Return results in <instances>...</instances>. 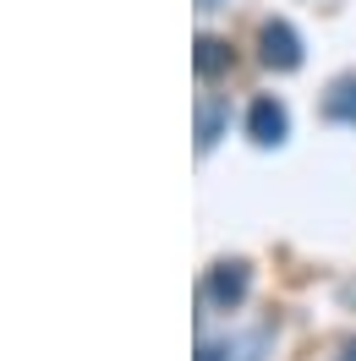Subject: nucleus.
Segmentation results:
<instances>
[{"label":"nucleus","mask_w":356,"mask_h":361,"mask_svg":"<svg viewBox=\"0 0 356 361\" xmlns=\"http://www.w3.org/2000/svg\"><path fill=\"white\" fill-rule=\"evenodd\" d=\"M247 290H252V269L247 263H220V269H208V285H203L214 312H236L247 301Z\"/></svg>","instance_id":"nucleus-1"},{"label":"nucleus","mask_w":356,"mask_h":361,"mask_svg":"<svg viewBox=\"0 0 356 361\" xmlns=\"http://www.w3.org/2000/svg\"><path fill=\"white\" fill-rule=\"evenodd\" d=\"M285 132H290V115H285L280 99H258V104L247 110V137H252L258 148H280Z\"/></svg>","instance_id":"nucleus-2"},{"label":"nucleus","mask_w":356,"mask_h":361,"mask_svg":"<svg viewBox=\"0 0 356 361\" xmlns=\"http://www.w3.org/2000/svg\"><path fill=\"white\" fill-rule=\"evenodd\" d=\"M258 44H263V66H274V71H296L302 66V39H296L290 23H268L263 33H258Z\"/></svg>","instance_id":"nucleus-3"},{"label":"nucleus","mask_w":356,"mask_h":361,"mask_svg":"<svg viewBox=\"0 0 356 361\" xmlns=\"http://www.w3.org/2000/svg\"><path fill=\"white\" fill-rule=\"evenodd\" d=\"M324 115L340 121V126H356V71L329 82V93H324Z\"/></svg>","instance_id":"nucleus-4"},{"label":"nucleus","mask_w":356,"mask_h":361,"mask_svg":"<svg viewBox=\"0 0 356 361\" xmlns=\"http://www.w3.org/2000/svg\"><path fill=\"white\" fill-rule=\"evenodd\" d=\"M225 121H230V104H220V99H203L198 104V154H208L225 137Z\"/></svg>","instance_id":"nucleus-5"},{"label":"nucleus","mask_w":356,"mask_h":361,"mask_svg":"<svg viewBox=\"0 0 356 361\" xmlns=\"http://www.w3.org/2000/svg\"><path fill=\"white\" fill-rule=\"evenodd\" d=\"M230 66V49L220 39H198V77H220Z\"/></svg>","instance_id":"nucleus-6"},{"label":"nucleus","mask_w":356,"mask_h":361,"mask_svg":"<svg viewBox=\"0 0 356 361\" xmlns=\"http://www.w3.org/2000/svg\"><path fill=\"white\" fill-rule=\"evenodd\" d=\"M198 361H220V350H214V345H203V350H198Z\"/></svg>","instance_id":"nucleus-7"},{"label":"nucleus","mask_w":356,"mask_h":361,"mask_svg":"<svg viewBox=\"0 0 356 361\" xmlns=\"http://www.w3.org/2000/svg\"><path fill=\"white\" fill-rule=\"evenodd\" d=\"M198 6H203V11H214V6H220V0H198Z\"/></svg>","instance_id":"nucleus-8"},{"label":"nucleus","mask_w":356,"mask_h":361,"mask_svg":"<svg viewBox=\"0 0 356 361\" xmlns=\"http://www.w3.org/2000/svg\"><path fill=\"white\" fill-rule=\"evenodd\" d=\"M351 361H356V345H351Z\"/></svg>","instance_id":"nucleus-9"}]
</instances>
